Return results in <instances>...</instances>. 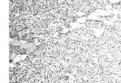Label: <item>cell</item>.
I'll list each match as a JSON object with an SVG mask.
<instances>
[{"label":"cell","instance_id":"6da1fadb","mask_svg":"<svg viewBox=\"0 0 121 83\" xmlns=\"http://www.w3.org/2000/svg\"><path fill=\"white\" fill-rule=\"evenodd\" d=\"M100 36L93 33L85 49L86 64L94 83H121V14L104 23Z\"/></svg>","mask_w":121,"mask_h":83}]
</instances>
